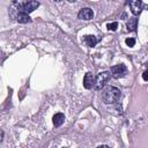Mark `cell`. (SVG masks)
Returning <instances> with one entry per match:
<instances>
[{"label":"cell","mask_w":148,"mask_h":148,"mask_svg":"<svg viewBox=\"0 0 148 148\" xmlns=\"http://www.w3.org/2000/svg\"><path fill=\"white\" fill-rule=\"evenodd\" d=\"M120 95H121L120 89L113 86H108L102 91V99L105 104H112L119 101Z\"/></svg>","instance_id":"cell-1"},{"label":"cell","mask_w":148,"mask_h":148,"mask_svg":"<svg viewBox=\"0 0 148 148\" xmlns=\"http://www.w3.org/2000/svg\"><path fill=\"white\" fill-rule=\"evenodd\" d=\"M126 27H127V30L128 31H135L136 30V27H138V18L136 17H131L127 21Z\"/></svg>","instance_id":"cell-9"},{"label":"cell","mask_w":148,"mask_h":148,"mask_svg":"<svg viewBox=\"0 0 148 148\" xmlns=\"http://www.w3.org/2000/svg\"><path fill=\"white\" fill-rule=\"evenodd\" d=\"M142 79H143L145 81H148V71H146V72L142 74Z\"/></svg>","instance_id":"cell-14"},{"label":"cell","mask_w":148,"mask_h":148,"mask_svg":"<svg viewBox=\"0 0 148 148\" xmlns=\"http://www.w3.org/2000/svg\"><path fill=\"white\" fill-rule=\"evenodd\" d=\"M14 5H16L18 7V10L21 13H25V14H29L31 12H34L38 6H39V2L38 1H27V2H14Z\"/></svg>","instance_id":"cell-2"},{"label":"cell","mask_w":148,"mask_h":148,"mask_svg":"<svg viewBox=\"0 0 148 148\" xmlns=\"http://www.w3.org/2000/svg\"><path fill=\"white\" fill-rule=\"evenodd\" d=\"M16 20H17V22H20V23H28V22H31V18H30L29 14L21 13V12L17 14Z\"/></svg>","instance_id":"cell-11"},{"label":"cell","mask_w":148,"mask_h":148,"mask_svg":"<svg viewBox=\"0 0 148 148\" xmlns=\"http://www.w3.org/2000/svg\"><path fill=\"white\" fill-rule=\"evenodd\" d=\"M97 148H110V147L106 146V145H102V146H99V147H97Z\"/></svg>","instance_id":"cell-15"},{"label":"cell","mask_w":148,"mask_h":148,"mask_svg":"<svg viewBox=\"0 0 148 148\" xmlns=\"http://www.w3.org/2000/svg\"><path fill=\"white\" fill-rule=\"evenodd\" d=\"M145 7H146V8H147V9H148V5H146V6H145Z\"/></svg>","instance_id":"cell-16"},{"label":"cell","mask_w":148,"mask_h":148,"mask_svg":"<svg viewBox=\"0 0 148 148\" xmlns=\"http://www.w3.org/2000/svg\"><path fill=\"white\" fill-rule=\"evenodd\" d=\"M95 84V76L92 75V73H87L83 77V87L86 89H91L94 88Z\"/></svg>","instance_id":"cell-7"},{"label":"cell","mask_w":148,"mask_h":148,"mask_svg":"<svg viewBox=\"0 0 148 148\" xmlns=\"http://www.w3.org/2000/svg\"><path fill=\"white\" fill-rule=\"evenodd\" d=\"M77 16H79V18H81V20L89 21V20H91V18L94 17V12H92L91 8H88V7H87V8H82V9L79 12Z\"/></svg>","instance_id":"cell-6"},{"label":"cell","mask_w":148,"mask_h":148,"mask_svg":"<svg viewBox=\"0 0 148 148\" xmlns=\"http://www.w3.org/2000/svg\"><path fill=\"white\" fill-rule=\"evenodd\" d=\"M110 73H111V76H112V77H114V79H120V77L125 76V74L127 73V68H126V66L123 65V64L114 65V66L111 67Z\"/></svg>","instance_id":"cell-4"},{"label":"cell","mask_w":148,"mask_h":148,"mask_svg":"<svg viewBox=\"0 0 148 148\" xmlns=\"http://www.w3.org/2000/svg\"><path fill=\"white\" fill-rule=\"evenodd\" d=\"M128 6H130L131 12H132L134 15H138V14L141 13L142 7H143V3H142V1H140V0H132V1L128 2Z\"/></svg>","instance_id":"cell-5"},{"label":"cell","mask_w":148,"mask_h":148,"mask_svg":"<svg viewBox=\"0 0 148 148\" xmlns=\"http://www.w3.org/2000/svg\"><path fill=\"white\" fill-rule=\"evenodd\" d=\"M84 43L87 44V46L94 47V46L97 44V39H96V37L92 36V35H87V36H84Z\"/></svg>","instance_id":"cell-10"},{"label":"cell","mask_w":148,"mask_h":148,"mask_svg":"<svg viewBox=\"0 0 148 148\" xmlns=\"http://www.w3.org/2000/svg\"><path fill=\"white\" fill-rule=\"evenodd\" d=\"M52 120H53V125L56 126V127H59V126H61L62 124H64V121H65V116H64V113H56L54 116H53V118H52Z\"/></svg>","instance_id":"cell-8"},{"label":"cell","mask_w":148,"mask_h":148,"mask_svg":"<svg viewBox=\"0 0 148 148\" xmlns=\"http://www.w3.org/2000/svg\"><path fill=\"white\" fill-rule=\"evenodd\" d=\"M111 73L110 72H101L95 76V84H94V89L99 90L103 88V86L106 83V81L110 79Z\"/></svg>","instance_id":"cell-3"},{"label":"cell","mask_w":148,"mask_h":148,"mask_svg":"<svg viewBox=\"0 0 148 148\" xmlns=\"http://www.w3.org/2000/svg\"><path fill=\"white\" fill-rule=\"evenodd\" d=\"M117 28H118V23H117V22H113V23H109V24H108V29H109V30L116 31Z\"/></svg>","instance_id":"cell-12"},{"label":"cell","mask_w":148,"mask_h":148,"mask_svg":"<svg viewBox=\"0 0 148 148\" xmlns=\"http://www.w3.org/2000/svg\"><path fill=\"white\" fill-rule=\"evenodd\" d=\"M125 43H126L127 46L132 47V46H134V44H135V39H134V38H126Z\"/></svg>","instance_id":"cell-13"}]
</instances>
